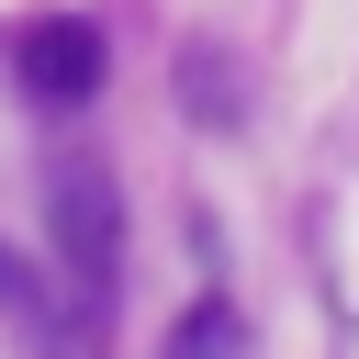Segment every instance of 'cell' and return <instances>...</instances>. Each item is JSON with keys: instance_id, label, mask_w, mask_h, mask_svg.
<instances>
[{"instance_id": "obj_4", "label": "cell", "mask_w": 359, "mask_h": 359, "mask_svg": "<svg viewBox=\"0 0 359 359\" xmlns=\"http://www.w3.org/2000/svg\"><path fill=\"white\" fill-rule=\"evenodd\" d=\"M168 359H247V325H236V303H191V314L168 325Z\"/></svg>"}, {"instance_id": "obj_2", "label": "cell", "mask_w": 359, "mask_h": 359, "mask_svg": "<svg viewBox=\"0 0 359 359\" xmlns=\"http://www.w3.org/2000/svg\"><path fill=\"white\" fill-rule=\"evenodd\" d=\"M22 90H34L45 112H79V101H101V22H79V11L34 22V34H22Z\"/></svg>"}, {"instance_id": "obj_5", "label": "cell", "mask_w": 359, "mask_h": 359, "mask_svg": "<svg viewBox=\"0 0 359 359\" xmlns=\"http://www.w3.org/2000/svg\"><path fill=\"white\" fill-rule=\"evenodd\" d=\"M11 303H22V258L0 247V314H11Z\"/></svg>"}, {"instance_id": "obj_1", "label": "cell", "mask_w": 359, "mask_h": 359, "mask_svg": "<svg viewBox=\"0 0 359 359\" xmlns=\"http://www.w3.org/2000/svg\"><path fill=\"white\" fill-rule=\"evenodd\" d=\"M45 247H56V280H67L79 325H101V303H112V280H123V191H112V168L67 157V168L45 180Z\"/></svg>"}, {"instance_id": "obj_3", "label": "cell", "mask_w": 359, "mask_h": 359, "mask_svg": "<svg viewBox=\"0 0 359 359\" xmlns=\"http://www.w3.org/2000/svg\"><path fill=\"white\" fill-rule=\"evenodd\" d=\"M180 112H191V123H236V112H247V101H236V56H224L213 34L180 45Z\"/></svg>"}]
</instances>
